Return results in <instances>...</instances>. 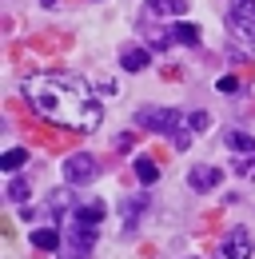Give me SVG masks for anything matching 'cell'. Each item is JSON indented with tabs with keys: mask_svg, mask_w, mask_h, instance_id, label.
Here are the masks:
<instances>
[{
	"mask_svg": "<svg viewBox=\"0 0 255 259\" xmlns=\"http://www.w3.org/2000/svg\"><path fill=\"white\" fill-rule=\"evenodd\" d=\"M96 171H100L96 160H92V156H84V152L64 160V180H68V184H88V180H96Z\"/></svg>",
	"mask_w": 255,
	"mask_h": 259,
	"instance_id": "8992f818",
	"label": "cell"
},
{
	"mask_svg": "<svg viewBox=\"0 0 255 259\" xmlns=\"http://www.w3.org/2000/svg\"><path fill=\"white\" fill-rule=\"evenodd\" d=\"M96 227H100V224H84V220H76V215H72V224L64 227L60 251H64L68 259H84V255L96 247ZM64 255H60V259H64Z\"/></svg>",
	"mask_w": 255,
	"mask_h": 259,
	"instance_id": "7a4b0ae2",
	"label": "cell"
},
{
	"mask_svg": "<svg viewBox=\"0 0 255 259\" xmlns=\"http://www.w3.org/2000/svg\"><path fill=\"white\" fill-rule=\"evenodd\" d=\"M76 220H84V224H100V220H104V203L96 199V203H84V207H76Z\"/></svg>",
	"mask_w": 255,
	"mask_h": 259,
	"instance_id": "2e32d148",
	"label": "cell"
},
{
	"mask_svg": "<svg viewBox=\"0 0 255 259\" xmlns=\"http://www.w3.org/2000/svg\"><path fill=\"white\" fill-rule=\"evenodd\" d=\"M223 140H227V148H235V152H255V136H247V132H227Z\"/></svg>",
	"mask_w": 255,
	"mask_h": 259,
	"instance_id": "5bb4252c",
	"label": "cell"
},
{
	"mask_svg": "<svg viewBox=\"0 0 255 259\" xmlns=\"http://www.w3.org/2000/svg\"><path fill=\"white\" fill-rule=\"evenodd\" d=\"M60 231L56 227H36L32 231V247H40V251H60Z\"/></svg>",
	"mask_w": 255,
	"mask_h": 259,
	"instance_id": "ba28073f",
	"label": "cell"
},
{
	"mask_svg": "<svg viewBox=\"0 0 255 259\" xmlns=\"http://www.w3.org/2000/svg\"><path fill=\"white\" fill-rule=\"evenodd\" d=\"M148 12H156V16H184L188 0H148Z\"/></svg>",
	"mask_w": 255,
	"mask_h": 259,
	"instance_id": "30bf717a",
	"label": "cell"
},
{
	"mask_svg": "<svg viewBox=\"0 0 255 259\" xmlns=\"http://www.w3.org/2000/svg\"><path fill=\"white\" fill-rule=\"evenodd\" d=\"M24 100L32 108L60 124V128H76V132H92L104 120V108L92 96L88 80H80L76 72H44V76H32L24 80Z\"/></svg>",
	"mask_w": 255,
	"mask_h": 259,
	"instance_id": "6da1fadb",
	"label": "cell"
},
{
	"mask_svg": "<svg viewBox=\"0 0 255 259\" xmlns=\"http://www.w3.org/2000/svg\"><path fill=\"white\" fill-rule=\"evenodd\" d=\"M136 176H140V184H156L159 180V163L148 160V156H140V160H136Z\"/></svg>",
	"mask_w": 255,
	"mask_h": 259,
	"instance_id": "8fae6325",
	"label": "cell"
},
{
	"mask_svg": "<svg viewBox=\"0 0 255 259\" xmlns=\"http://www.w3.org/2000/svg\"><path fill=\"white\" fill-rule=\"evenodd\" d=\"M235 171L247 176V180H255V152H243V160H235Z\"/></svg>",
	"mask_w": 255,
	"mask_h": 259,
	"instance_id": "e0dca14e",
	"label": "cell"
},
{
	"mask_svg": "<svg viewBox=\"0 0 255 259\" xmlns=\"http://www.w3.org/2000/svg\"><path fill=\"white\" fill-rule=\"evenodd\" d=\"M136 124L156 132V136H172V132L180 128V112H172V108H144V112L136 116Z\"/></svg>",
	"mask_w": 255,
	"mask_h": 259,
	"instance_id": "277c9868",
	"label": "cell"
},
{
	"mask_svg": "<svg viewBox=\"0 0 255 259\" xmlns=\"http://www.w3.org/2000/svg\"><path fill=\"white\" fill-rule=\"evenodd\" d=\"M8 199H12V203H24V199H28V184H24V180H12V184H8Z\"/></svg>",
	"mask_w": 255,
	"mask_h": 259,
	"instance_id": "ac0fdd59",
	"label": "cell"
},
{
	"mask_svg": "<svg viewBox=\"0 0 255 259\" xmlns=\"http://www.w3.org/2000/svg\"><path fill=\"white\" fill-rule=\"evenodd\" d=\"M24 160H28V152H24V148H12V152H4V156H0V167H4V171H20Z\"/></svg>",
	"mask_w": 255,
	"mask_h": 259,
	"instance_id": "9a60e30c",
	"label": "cell"
},
{
	"mask_svg": "<svg viewBox=\"0 0 255 259\" xmlns=\"http://www.w3.org/2000/svg\"><path fill=\"white\" fill-rule=\"evenodd\" d=\"M120 64H124L128 72H144V68L152 64V56H148L144 48H124V52H120Z\"/></svg>",
	"mask_w": 255,
	"mask_h": 259,
	"instance_id": "9c48e42d",
	"label": "cell"
},
{
	"mask_svg": "<svg viewBox=\"0 0 255 259\" xmlns=\"http://www.w3.org/2000/svg\"><path fill=\"white\" fill-rule=\"evenodd\" d=\"M188 184H191V192H211V188L220 184V167H211V163L191 167V171H188Z\"/></svg>",
	"mask_w": 255,
	"mask_h": 259,
	"instance_id": "52a82bcc",
	"label": "cell"
},
{
	"mask_svg": "<svg viewBox=\"0 0 255 259\" xmlns=\"http://www.w3.org/2000/svg\"><path fill=\"white\" fill-rule=\"evenodd\" d=\"M227 28L255 48V0H235L227 12Z\"/></svg>",
	"mask_w": 255,
	"mask_h": 259,
	"instance_id": "3957f363",
	"label": "cell"
},
{
	"mask_svg": "<svg viewBox=\"0 0 255 259\" xmlns=\"http://www.w3.org/2000/svg\"><path fill=\"white\" fill-rule=\"evenodd\" d=\"M188 124H191L195 132H203V128H207V112H195V116H191Z\"/></svg>",
	"mask_w": 255,
	"mask_h": 259,
	"instance_id": "ffe728a7",
	"label": "cell"
},
{
	"mask_svg": "<svg viewBox=\"0 0 255 259\" xmlns=\"http://www.w3.org/2000/svg\"><path fill=\"white\" fill-rule=\"evenodd\" d=\"M220 92H239V80H235V76H223V80H220Z\"/></svg>",
	"mask_w": 255,
	"mask_h": 259,
	"instance_id": "d6986e66",
	"label": "cell"
},
{
	"mask_svg": "<svg viewBox=\"0 0 255 259\" xmlns=\"http://www.w3.org/2000/svg\"><path fill=\"white\" fill-rule=\"evenodd\" d=\"M251 231L247 227H231L227 235H223L220 251H216V259H251Z\"/></svg>",
	"mask_w": 255,
	"mask_h": 259,
	"instance_id": "5b68a950",
	"label": "cell"
},
{
	"mask_svg": "<svg viewBox=\"0 0 255 259\" xmlns=\"http://www.w3.org/2000/svg\"><path fill=\"white\" fill-rule=\"evenodd\" d=\"M144 203H148V195H132V199H124V231H132V224H136V215L144 211Z\"/></svg>",
	"mask_w": 255,
	"mask_h": 259,
	"instance_id": "4fadbf2b",
	"label": "cell"
},
{
	"mask_svg": "<svg viewBox=\"0 0 255 259\" xmlns=\"http://www.w3.org/2000/svg\"><path fill=\"white\" fill-rule=\"evenodd\" d=\"M167 36L176 44H199V28L195 24H176V28H167Z\"/></svg>",
	"mask_w": 255,
	"mask_h": 259,
	"instance_id": "7c38bea8",
	"label": "cell"
}]
</instances>
